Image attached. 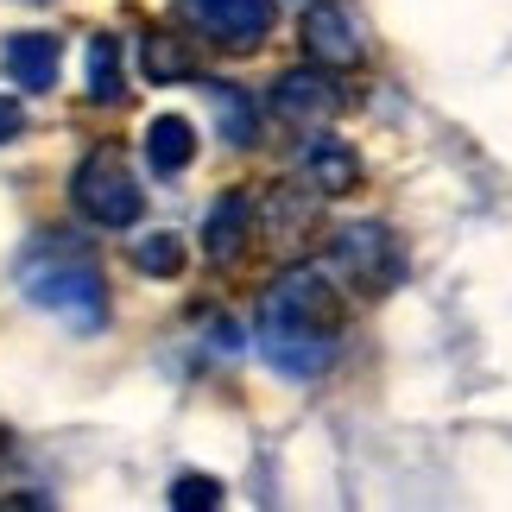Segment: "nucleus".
Masks as SVG:
<instances>
[{
    "label": "nucleus",
    "mask_w": 512,
    "mask_h": 512,
    "mask_svg": "<svg viewBox=\"0 0 512 512\" xmlns=\"http://www.w3.org/2000/svg\"><path fill=\"white\" fill-rule=\"evenodd\" d=\"M266 367L285 380H317L342 348V310H336V279L323 266H291L266 285L260 317H253Z\"/></svg>",
    "instance_id": "1"
},
{
    "label": "nucleus",
    "mask_w": 512,
    "mask_h": 512,
    "mask_svg": "<svg viewBox=\"0 0 512 512\" xmlns=\"http://www.w3.org/2000/svg\"><path fill=\"white\" fill-rule=\"evenodd\" d=\"M13 279L26 291V304H38L76 336H95L108 323V279L76 234H32L13 260Z\"/></svg>",
    "instance_id": "2"
},
{
    "label": "nucleus",
    "mask_w": 512,
    "mask_h": 512,
    "mask_svg": "<svg viewBox=\"0 0 512 512\" xmlns=\"http://www.w3.org/2000/svg\"><path fill=\"white\" fill-rule=\"evenodd\" d=\"M70 203L95 228H133L146 215V190H140V177H133L121 146H95L89 159L70 171Z\"/></svg>",
    "instance_id": "3"
},
{
    "label": "nucleus",
    "mask_w": 512,
    "mask_h": 512,
    "mask_svg": "<svg viewBox=\"0 0 512 512\" xmlns=\"http://www.w3.org/2000/svg\"><path fill=\"white\" fill-rule=\"evenodd\" d=\"M323 272L336 285L361 291V298H386V291L405 279V253H399L386 222H342L329 234V266Z\"/></svg>",
    "instance_id": "4"
},
{
    "label": "nucleus",
    "mask_w": 512,
    "mask_h": 512,
    "mask_svg": "<svg viewBox=\"0 0 512 512\" xmlns=\"http://www.w3.org/2000/svg\"><path fill=\"white\" fill-rule=\"evenodd\" d=\"M177 13L228 51H253L272 32V0H177Z\"/></svg>",
    "instance_id": "5"
},
{
    "label": "nucleus",
    "mask_w": 512,
    "mask_h": 512,
    "mask_svg": "<svg viewBox=\"0 0 512 512\" xmlns=\"http://www.w3.org/2000/svg\"><path fill=\"white\" fill-rule=\"evenodd\" d=\"M336 102H342V89H336V70H285L279 83H272V114L279 121H291V127H317V121H329L336 114Z\"/></svg>",
    "instance_id": "6"
},
{
    "label": "nucleus",
    "mask_w": 512,
    "mask_h": 512,
    "mask_svg": "<svg viewBox=\"0 0 512 512\" xmlns=\"http://www.w3.org/2000/svg\"><path fill=\"white\" fill-rule=\"evenodd\" d=\"M57 64H64V51H57L51 32H13L7 45H0V70H7V83L26 89V95H45L57 83Z\"/></svg>",
    "instance_id": "7"
},
{
    "label": "nucleus",
    "mask_w": 512,
    "mask_h": 512,
    "mask_svg": "<svg viewBox=\"0 0 512 512\" xmlns=\"http://www.w3.org/2000/svg\"><path fill=\"white\" fill-rule=\"evenodd\" d=\"M304 51L323 70H354L367 45H361V32H354V19L342 7H310L304 13Z\"/></svg>",
    "instance_id": "8"
},
{
    "label": "nucleus",
    "mask_w": 512,
    "mask_h": 512,
    "mask_svg": "<svg viewBox=\"0 0 512 512\" xmlns=\"http://www.w3.org/2000/svg\"><path fill=\"white\" fill-rule=\"evenodd\" d=\"M304 177L317 196H342L361 184V159H354V146L336 140V133H310L304 140Z\"/></svg>",
    "instance_id": "9"
},
{
    "label": "nucleus",
    "mask_w": 512,
    "mask_h": 512,
    "mask_svg": "<svg viewBox=\"0 0 512 512\" xmlns=\"http://www.w3.org/2000/svg\"><path fill=\"white\" fill-rule=\"evenodd\" d=\"M247 234H253V203L241 190L222 196V203L209 209V222H203V253L215 266H234L241 260V247H247Z\"/></svg>",
    "instance_id": "10"
},
{
    "label": "nucleus",
    "mask_w": 512,
    "mask_h": 512,
    "mask_svg": "<svg viewBox=\"0 0 512 512\" xmlns=\"http://www.w3.org/2000/svg\"><path fill=\"white\" fill-rule=\"evenodd\" d=\"M190 159H196V127L184 114H159L146 127V165L159 177H177V171H190Z\"/></svg>",
    "instance_id": "11"
},
{
    "label": "nucleus",
    "mask_w": 512,
    "mask_h": 512,
    "mask_svg": "<svg viewBox=\"0 0 512 512\" xmlns=\"http://www.w3.org/2000/svg\"><path fill=\"white\" fill-rule=\"evenodd\" d=\"M203 95H209L215 127H222L228 146H253V140H260V108H253L247 89H234V83H203Z\"/></svg>",
    "instance_id": "12"
},
{
    "label": "nucleus",
    "mask_w": 512,
    "mask_h": 512,
    "mask_svg": "<svg viewBox=\"0 0 512 512\" xmlns=\"http://www.w3.org/2000/svg\"><path fill=\"white\" fill-rule=\"evenodd\" d=\"M121 95H127V83H121V38L95 32L89 38V102L95 108H114Z\"/></svg>",
    "instance_id": "13"
},
{
    "label": "nucleus",
    "mask_w": 512,
    "mask_h": 512,
    "mask_svg": "<svg viewBox=\"0 0 512 512\" xmlns=\"http://www.w3.org/2000/svg\"><path fill=\"white\" fill-rule=\"evenodd\" d=\"M140 64H146V76H152V83H184V76H196L190 51H177L165 32H152L146 45H140Z\"/></svg>",
    "instance_id": "14"
},
{
    "label": "nucleus",
    "mask_w": 512,
    "mask_h": 512,
    "mask_svg": "<svg viewBox=\"0 0 512 512\" xmlns=\"http://www.w3.org/2000/svg\"><path fill=\"white\" fill-rule=\"evenodd\" d=\"M133 266L152 272V279H171L184 266V241L177 234H146V241H133Z\"/></svg>",
    "instance_id": "15"
},
{
    "label": "nucleus",
    "mask_w": 512,
    "mask_h": 512,
    "mask_svg": "<svg viewBox=\"0 0 512 512\" xmlns=\"http://www.w3.org/2000/svg\"><path fill=\"white\" fill-rule=\"evenodd\" d=\"M171 506H177V512H209V506H222V481H209V475H177V481H171Z\"/></svg>",
    "instance_id": "16"
},
{
    "label": "nucleus",
    "mask_w": 512,
    "mask_h": 512,
    "mask_svg": "<svg viewBox=\"0 0 512 512\" xmlns=\"http://www.w3.org/2000/svg\"><path fill=\"white\" fill-rule=\"evenodd\" d=\"M19 127H26V108H19L13 95H0V146L19 140Z\"/></svg>",
    "instance_id": "17"
}]
</instances>
